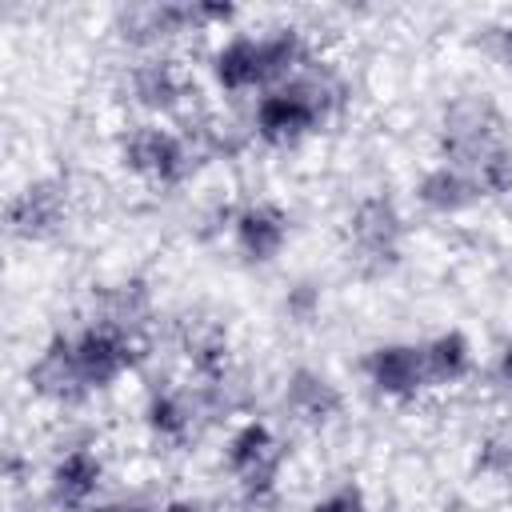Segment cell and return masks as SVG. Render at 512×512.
<instances>
[{
    "label": "cell",
    "mask_w": 512,
    "mask_h": 512,
    "mask_svg": "<svg viewBox=\"0 0 512 512\" xmlns=\"http://www.w3.org/2000/svg\"><path fill=\"white\" fill-rule=\"evenodd\" d=\"M340 88L328 72H296L288 84L268 88L256 104V136L272 148H288L296 140H304L308 132H316L328 112L336 108Z\"/></svg>",
    "instance_id": "cell-1"
},
{
    "label": "cell",
    "mask_w": 512,
    "mask_h": 512,
    "mask_svg": "<svg viewBox=\"0 0 512 512\" xmlns=\"http://www.w3.org/2000/svg\"><path fill=\"white\" fill-rule=\"evenodd\" d=\"M508 144V124L500 116V108L480 92L456 96L444 108V124H440V156L444 164L460 168V172H476L496 148Z\"/></svg>",
    "instance_id": "cell-2"
},
{
    "label": "cell",
    "mask_w": 512,
    "mask_h": 512,
    "mask_svg": "<svg viewBox=\"0 0 512 512\" xmlns=\"http://www.w3.org/2000/svg\"><path fill=\"white\" fill-rule=\"evenodd\" d=\"M400 236H404V220H400V208L392 204V196L368 192L352 208L348 240H352V252L364 268H372V272L392 268L400 256Z\"/></svg>",
    "instance_id": "cell-3"
},
{
    "label": "cell",
    "mask_w": 512,
    "mask_h": 512,
    "mask_svg": "<svg viewBox=\"0 0 512 512\" xmlns=\"http://www.w3.org/2000/svg\"><path fill=\"white\" fill-rule=\"evenodd\" d=\"M120 156L136 176H144L148 184H164V188L188 180L192 172V148L176 132L152 128V124L132 128L120 144Z\"/></svg>",
    "instance_id": "cell-4"
},
{
    "label": "cell",
    "mask_w": 512,
    "mask_h": 512,
    "mask_svg": "<svg viewBox=\"0 0 512 512\" xmlns=\"http://www.w3.org/2000/svg\"><path fill=\"white\" fill-rule=\"evenodd\" d=\"M224 460H228L232 476L240 480L244 496L260 500V496H268V492L276 488L280 444H276V436H272V428H268L264 420L240 424V428L232 432V440H228V456H224Z\"/></svg>",
    "instance_id": "cell-5"
},
{
    "label": "cell",
    "mask_w": 512,
    "mask_h": 512,
    "mask_svg": "<svg viewBox=\"0 0 512 512\" xmlns=\"http://www.w3.org/2000/svg\"><path fill=\"white\" fill-rule=\"evenodd\" d=\"M68 220V184L56 176H40L24 184L8 200V232L20 240H48Z\"/></svg>",
    "instance_id": "cell-6"
},
{
    "label": "cell",
    "mask_w": 512,
    "mask_h": 512,
    "mask_svg": "<svg viewBox=\"0 0 512 512\" xmlns=\"http://www.w3.org/2000/svg\"><path fill=\"white\" fill-rule=\"evenodd\" d=\"M72 344H76V360H80V372H84L88 388H108L116 376H124L140 360L132 332L100 324V320H92L80 336H72Z\"/></svg>",
    "instance_id": "cell-7"
},
{
    "label": "cell",
    "mask_w": 512,
    "mask_h": 512,
    "mask_svg": "<svg viewBox=\"0 0 512 512\" xmlns=\"http://www.w3.org/2000/svg\"><path fill=\"white\" fill-rule=\"evenodd\" d=\"M28 384H32V392H40L44 400H56V404H76V400H84L92 392L88 380H84V372H80L72 336L56 332L40 348V356L28 368Z\"/></svg>",
    "instance_id": "cell-8"
},
{
    "label": "cell",
    "mask_w": 512,
    "mask_h": 512,
    "mask_svg": "<svg viewBox=\"0 0 512 512\" xmlns=\"http://www.w3.org/2000/svg\"><path fill=\"white\" fill-rule=\"evenodd\" d=\"M364 372L372 380V388L380 396H392V400H408L424 388L428 380V368H424V348L416 344H380L368 352L364 360Z\"/></svg>",
    "instance_id": "cell-9"
},
{
    "label": "cell",
    "mask_w": 512,
    "mask_h": 512,
    "mask_svg": "<svg viewBox=\"0 0 512 512\" xmlns=\"http://www.w3.org/2000/svg\"><path fill=\"white\" fill-rule=\"evenodd\" d=\"M232 232H236V248L252 264H268V260L280 256V248L288 240V212L280 204H268V200L264 204H248L236 216Z\"/></svg>",
    "instance_id": "cell-10"
},
{
    "label": "cell",
    "mask_w": 512,
    "mask_h": 512,
    "mask_svg": "<svg viewBox=\"0 0 512 512\" xmlns=\"http://www.w3.org/2000/svg\"><path fill=\"white\" fill-rule=\"evenodd\" d=\"M340 388L324 376V372H316V368H296L292 376H288V384H284V408L300 420V424H312V428H320V424H328L332 416H340Z\"/></svg>",
    "instance_id": "cell-11"
},
{
    "label": "cell",
    "mask_w": 512,
    "mask_h": 512,
    "mask_svg": "<svg viewBox=\"0 0 512 512\" xmlns=\"http://www.w3.org/2000/svg\"><path fill=\"white\" fill-rule=\"evenodd\" d=\"M212 76L224 92H248L264 88V56H260V36H232L216 56H212Z\"/></svg>",
    "instance_id": "cell-12"
},
{
    "label": "cell",
    "mask_w": 512,
    "mask_h": 512,
    "mask_svg": "<svg viewBox=\"0 0 512 512\" xmlns=\"http://www.w3.org/2000/svg\"><path fill=\"white\" fill-rule=\"evenodd\" d=\"M100 480H104L100 456L88 452V448H72L52 468V500L64 504V508H80V504H88L96 496Z\"/></svg>",
    "instance_id": "cell-13"
},
{
    "label": "cell",
    "mask_w": 512,
    "mask_h": 512,
    "mask_svg": "<svg viewBox=\"0 0 512 512\" xmlns=\"http://www.w3.org/2000/svg\"><path fill=\"white\" fill-rule=\"evenodd\" d=\"M196 24V8L192 4H140V8H128L120 16V28L128 40L136 44H156L164 36H176L184 28Z\"/></svg>",
    "instance_id": "cell-14"
},
{
    "label": "cell",
    "mask_w": 512,
    "mask_h": 512,
    "mask_svg": "<svg viewBox=\"0 0 512 512\" xmlns=\"http://www.w3.org/2000/svg\"><path fill=\"white\" fill-rule=\"evenodd\" d=\"M416 196H420L424 208L448 216V212H464V208H472V204L480 200V188H476V180H472L468 172H460V168H452V164H436L432 172L420 176Z\"/></svg>",
    "instance_id": "cell-15"
},
{
    "label": "cell",
    "mask_w": 512,
    "mask_h": 512,
    "mask_svg": "<svg viewBox=\"0 0 512 512\" xmlns=\"http://www.w3.org/2000/svg\"><path fill=\"white\" fill-rule=\"evenodd\" d=\"M132 96L152 112H172L184 96V80L172 60H140L132 68Z\"/></svg>",
    "instance_id": "cell-16"
},
{
    "label": "cell",
    "mask_w": 512,
    "mask_h": 512,
    "mask_svg": "<svg viewBox=\"0 0 512 512\" xmlns=\"http://www.w3.org/2000/svg\"><path fill=\"white\" fill-rule=\"evenodd\" d=\"M260 56H264V84L280 88L300 72L304 56H308L304 52V36L296 28H276L268 36H260Z\"/></svg>",
    "instance_id": "cell-17"
},
{
    "label": "cell",
    "mask_w": 512,
    "mask_h": 512,
    "mask_svg": "<svg viewBox=\"0 0 512 512\" xmlns=\"http://www.w3.org/2000/svg\"><path fill=\"white\" fill-rule=\"evenodd\" d=\"M424 368L428 380L436 384H456L460 376H468L472 368V344L464 332H440L436 340L424 344Z\"/></svg>",
    "instance_id": "cell-18"
},
{
    "label": "cell",
    "mask_w": 512,
    "mask_h": 512,
    "mask_svg": "<svg viewBox=\"0 0 512 512\" xmlns=\"http://www.w3.org/2000/svg\"><path fill=\"white\" fill-rule=\"evenodd\" d=\"M144 416H148V428L160 440H184L192 432V424H196V404L184 392H156L148 400V412Z\"/></svg>",
    "instance_id": "cell-19"
},
{
    "label": "cell",
    "mask_w": 512,
    "mask_h": 512,
    "mask_svg": "<svg viewBox=\"0 0 512 512\" xmlns=\"http://www.w3.org/2000/svg\"><path fill=\"white\" fill-rule=\"evenodd\" d=\"M144 312H148V288L140 280H124V284H112L100 292V324L132 332Z\"/></svg>",
    "instance_id": "cell-20"
},
{
    "label": "cell",
    "mask_w": 512,
    "mask_h": 512,
    "mask_svg": "<svg viewBox=\"0 0 512 512\" xmlns=\"http://www.w3.org/2000/svg\"><path fill=\"white\" fill-rule=\"evenodd\" d=\"M472 180H476L480 196H504V192H512V144L496 148V152L472 172Z\"/></svg>",
    "instance_id": "cell-21"
},
{
    "label": "cell",
    "mask_w": 512,
    "mask_h": 512,
    "mask_svg": "<svg viewBox=\"0 0 512 512\" xmlns=\"http://www.w3.org/2000/svg\"><path fill=\"white\" fill-rule=\"evenodd\" d=\"M308 512H364V492L356 484H340L324 500H316Z\"/></svg>",
    "instance_id": "cell-22"
},
{
    "label": "cell",
    "mask_w": 512,
    "mask_h": 512,
    "mask_svg": "<svg viewBox=\"0 0 512 512\" xmlns=\"http://www.w3.org/2000/svg\"><path fill=\"white\" fill-rule=\"evenodd\" d=\"M480 468L484 472H496V476H512V436H496L484 444V456H480Z\"/></svg>",
    "instance_id": "cell-23"
},
{
    "label": "cell",
    "mask_w": 512,
    "mask_h": 512,
    "mask_svg": "<svg viewBox=\"0 0 512 512\" xmlns=\"http://www.w3.org/2000/svg\"><path fill=\"white\" fill-rule=\"evenodd\" d=\"M196 24H228L236 16V4H192Z\"/></svg>",
    "instance_id": "cell-24"
},
{
    "label": "cell",
    "mask_w": 512,
    "mask_h": 512,
    "mask_svg": "<svg viewBox=\"0 0 512 512\" xmlns=\"http://www.w3.org/2000/svg\"><path fill=\"white\" fill-rule=\"evenodd\" d=\"M312 304H316V292H312L308 284H300V288L292 292V300H288V308H292L296 316H312Z\"/></svg>",
    "instance_id": "cell-25"
},
{
    "label": "cell",
    "mask_w": 512,
    "mask_h": 512,
    "mask_svg": "<svg viewBox=\"0 0 512 512\" xmlns=\"http://www.w3.org/2000/svg\"><path fill=\"white\" fill-rule=\"evenodd\" d=\"M164 512H216V508H208V504H196V500H172Z\"/></svg>",
    "instance_id": "cell-26"
},
{
    "label": "cell",
    "mask_w": 512,
    "mask_h": 512,
    "mask_svg": "<svg viewBox=\"0 0 512 512\" xmlns=\"http://www.w3.org/2000/svg\"><path fill=\"white\" fill-rule=\"evenodd\" d=\"M500 56L508 60V68H512V20L500 28Z\"/></svg>",
    "instance_id": "cell-27"
},
{
    "label": "cell",
    "mask_w": 512,
    "mask_h": 512,
    "mask_svg": "<svg viewBox=\"0 0 512 512\" xmlns=\"http://www.w3.org/2000/svg\"><path fill=\"white\" fill-rule=\"evenodd\" d=\"M500 376H504V384L512 388V344L500 352Z\"/></svg>",
    "instance_id": "cell-28"
},
{
    "label": "cell",
    "mask_w": 512,
    "mask_h": 512,
    "mask_svg": "<svg viewBox=\"0 0 512 512\" xmlns=\"http://www.w3.org/2000/svg\"><path fill=\"white\" fill-rule=\"evenodd\" d=\"M88 512H144L136 504H104V508H88Z\"/></svg>",
    "instance_id": "cell-29"
}]
</instances>
